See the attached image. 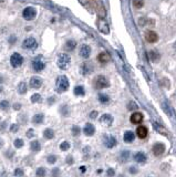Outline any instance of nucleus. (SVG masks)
<instances>
[{"instance_id": "cd10ccee", "label": "nucleus", "mask_w": 176, "mask_h": 177, "mask_svg": "<svg viewBox=\"0 0 176 177\" xmlns=\"http://www.w3.org/2000/svg\"><path fill=\"white\" fill-rule=\"evenodd\" d=\"M84 93H85V91H84V88L82 85H78L74 88V94L78 96H82V95H84Z\"/></svg>"}, {"instance_id": "c03bdc74", "label": "nucleus", "mask_w": 176, "mask_h": 177, "mask_svg": "<svg viewBox=\"0 0 176 177\" xmlns=\"http://www.w3.org/2000/svg\"><path fill=\"white\" fill-rule=\"evenodd\" d=\"M52 175H53V176H58V175H59V168H54L53 171H52Z\"/></svg>"}, {"instance_id": "864d4df0", "label": "nucleus", "mask_w": 176, "mask_h": 177, "mask_svg": "<svg viewBox=\"0 0 176 177\" xmlns=\"http://www.w3.org/2000/svg\"><path fill=\"white\" fill-rule=\"evenodd\" d=\"M1 91H2V86H0V92H1Z\"/></svg>"}, {"instance_id": "ddd939ff", "label": "nucleus", "mask_w": 176, "mask_h": 177, "mask_svg": "<svg viewBox=\"0 0 176 177\" xmlns=\"http://www.w3.org/2000/svg\"><path fill=\"white\" fill-rule=\"evenodd\" d=\"M143 118H144L143 114L140 113V112H135V113H133L132 115H131V122H132L133 124H140V123H142Z\"/></svg>"}, {"instance_id": "8fccbe9b", "label": "nucleus", "mask_w": 176, "mask_h": 177, "mask_svg": "<svg viewBox=\"0 0 176 177\" xmlns=\"http://www.w3.org/2000/svg\"><path fill=\"white\" fill-rule=\"evenodd\" d=\"M131 171H132V173H135V168H134V167H131Z\"/></svg>"}, {"instance_id": "473e14b6", "label": "nucleus", "mask_w": 176, "mask_h": 177, "mask_svg": "<svg viewBox=\"0 0 176 177\" xmlns=\"http://www.w3.org/2000/svg\"><path fill=\"white\" fill-rule=\"evenodd\" d=\"M45 173H47V171H45L44 167H39L38 169H37V171H36V174H37L38 177H44L45 176Z\"/></svg>"}, {"instance_id": "4c0bfd02", "label": "nucleus", "mask_w": 176, "mask_h": 177, "mask_svg": "<svg viewBox=\"0 0 176 177\" xmlns=\"http://www.w3.org/2000/svg\"><path fill=\"white\" fill-rule=\"evenodd\" d=\"M80 133H81V128H80L79 126H73V127H72V134H73L74 136H78Z\"/></svg>"}, {"instance_id": "39448f33", "label": "nucleus", "mask_w": 176, "mask_h": 177, "mask_svg": "<svg viewBox=\"0 0 176 177\" xmlns=\"http://www.w3.org/2000/svg\"><path fill=\"white\" fill-rule=\"evenodd\" d=\"M37 16V10L33 8V7H27L24 10L22 11V17L24 20H28V21H31L33 20Z\"/></svg>"}, {"instance_id": "7c9ffc66", "label": "nucleus", "mask_w": 176, "mask_h": 177, "mask_svg": "<svg viewBox=\"0 0 176 177\" xmlns=\"http://www.w3.org/2000/svg\"><path fill=\"white\" fill-rule=\"evenodd\" d=\"M99 101L101 103L105 104V103H108V102L110 101V98H109L106 94H99Z\"/></svg>"}, {"instance_id": "f3484780", "label": "nucleus", "mask_w": 176, "mask_h": 177, "mask_svg": "<svg viewBox=\"0 0 176 177\" xmlns=\"http://www.w3.org/2000/svg\"><path fill=\"white\" fill-rule=\"evenodd\" d=\"M104 144L108 148H112L116 145V139L113 136H106L104 139Z\"/></svg>"}, {"instance_id": "b1692460", "label": "nucleus", "mask_w": 176, "mask_h": 177, "mask_svg": "<svg viewBox=\"0 0 176 177\" xmlns=\"http://www.w3.org/2000/svg\"><path fill=\"white\" fill-rule=\"evenodd\" d=\"M149 58L153 62H157L161 59V54L156 50H152V51H149Z\"/></svg>"}, {"instance_id": "4be33fe9", "label": "nucleus", "mask_w": 176, "mask_h": 177, "mask_svg": "<svg viewBox=\"0 0 176 177\" xmlns=\"http://www.w3.org/2000/svg\"><path fill=\"white\" fill-rule=\"evenodd\" d=\"M134 160H135V162H138V163H144V162L146 160V156H145V154L142 153V152H138V153H136V154L134 155Z\"/></svg>"}, {"instance_id": "412c9836", "label": "nucleus", "mask_w": 176, "mask_h": 177, "mask_svg": "<svg viewBox=\"0 0 176 177\" xmlns=\"http://www.w3.org/2000/svg\"><path fill=\"white\" fill-rule=\"evenodd\" d=\"M44 120V115L43 114H41V113H38V114H36V115H33L32 117V123L33 124H41Z\"/></svg>"}, {"instance_id": "1a4fd4ad", "label": "nucleus", "mask_w": 176, "mask_h": 177, "mask_svg": "<svg viewBox=\"0 0 176 177\" xmlns=\"http://www.w3.org/2000/svg\"><path fill=\"white\" fill-rule=\"evenodd\" d=\"M165 152V145L162 143H156L153 146V154L155 156H160Z\"/></svg>"}, {"instance_id": "5701e85b", "label": "nucleus", "mask_w": 176, "mask_h": 177, "mask_svg": "<svg viewBox=\"0 0 176 177\" xmlns=\"http://www.w3.org/2000/svg\"><path fill=\"white\" fill-rule=\"evenodd\" d=\"M43 137L47 139H52L54 137V131L52 128H45L43 132Z\"/></svg>"}, {"instance_id": "9b49d317", "label": "nucleus", "mask_w": 176, "mask_h": 177, "mask_svg": "<svg viewBox=\"0 0 176 177\" xmlns=\"http://www.w3.org/2000/svg\"><path fill=\"white\" fill-rule=\"evenodd\" d=\"M42 85V79L39 77H32L30 79V86L32 88H39Z\"/></svg>"}, {"instance_id": "393cba45", "label": "nucleus", "mask_w": 176, "mask_h": 177, "mask_svg": "<svg viewBox=\"0 0 176 177\" xmlns=\"http://www.w3.org/2000/svg\"><path fill=\"white\" fill-rule=\"evenodd\" d=\"M91 71H92V66H90L89 63H83L82 66H81V73L83 75H87Z\"/></svg>"}, {"instance_id": "c756f323", "label": "nucleus", "mask_w": 176, "mask_h": 177, "mask_svg": "<svg viewBox=\"0 0 176 177\" xmlns=\"http://www.w3.org/2000/svg\"><path fill=\"white\" fill-rule=\"evenodd\" d=\"M9 106H10V104H9V102L7 101V100H2V101H0V109L2 111H7L8 109H9Z\"/></svg>"}, {"instance_id": "f257e3e1", "label": "nucleus", "mask_w": 176, "mask_h": 177, "mask_svg": "<svg viewBox=\"0 0 176 177\" xmlns=\"http://www.w3.org/2000/svg\"><path fill=\"white\" fill-rule=\"evenodd\" d=\"M71 63V58L70 55L66 54V53H60L58 56V61H57V64L60 68L61 70H68V68L70 66Z\"/></svg>"}, {"instance_id": "423d86ee", "label": "nucleus", "mask_w": 176, "mask_h": 177, "mask_svg": "<svg viewBox=\"0 0 176 177\" xmlns=\"http://www.w3.org/2000/svg\"><path fill=\"white\" fill-rule=\"evenodd\" d=\"M37 47H38V42H37V40L34 38H32V37L24 39V41L22 42V48H23V49L34 50Z\"/></svg>"}, {"instance_id": "7ed1b4c3", "label": "nucleus", "mask_w": 176, "mask_h": 177, "mask_svg": "<svg viewBox=\"0 0 176 177\" xmlns=\"http://www.w3.org/2000/svg\"><path fill=\"white\" fill-rule=\"evenodd\" d=\"M94 86L95 88H106L110 86V82L108 80V77H104V75H98V77L94 79Z\"/></svg>"}, {"instance_id": "dca6fc26", "label": "nucleus", "mask_w": 176, "mask_h": 177, "mask_svg": "<svg viewBox=\"0 0 176 177\" xmlns=\"http://www.w3.org/2000/svg\"><path fill=\"white\" fill-rule=\"evenodd\" d=\"M98 60H99L100 63H108V62L111 60L110 54H109L108 52L103 51V52H101V53L98 55Z\"/></svg>"}, {"instance_id": "f704fd0d", "label": "nucleus", "mask_w": 176, "mask_h": 177, "mask_svg": "<svg viewBox=\"0 0 176 177\" xmlns=\"http://www.w3.org/2000/svg\"><path fill=\"white\" fill-rule=\"evenodd\" d=\"M70 148V143L69 142H62L60 144V149L61 151H68Z\"/></svg>"}, {"instance_id": "a19ab883", "label": "nucleus", "mask_w": 176, "mask_h": 177, "mask_svg": "<svg viewBox=\"0 0 176 177\" xmlns=\"http://www.w3.org/2000/svg\"><path fill=\"white\" fill-rule=\"evenodd\" d=\"M27 137H29V138H31V137H33L34 136V131H33L32 128H30V130H28L27 131Z\"/></svg>"}, {"instance_id": "e433bc0d", "label": "nucleus", "mask_w": 176, "mask_h": 177, "mask_svg": "<svg viewBox=\"0 0 176 177\" xmlns=\"http://www.w3.org/2000/svg\"><path fill=\"white\" fill-rule=\"evenodd\" d=\"M47 160H48L49 164H54L55 162H57V156L55 155H49Z\"/></svg>"}, {"instance_id": "2f4dec72", "label": "nucleus", "mask_w": 176, "mask_h": 177, "mask_svg": "<svg viewBox=\"0 0 176 177\" xmlns=\"http://www.w3.org/2000/svg\"><path fill=\"white\" fill-rule=\"evenodd\" d=\"M23 144H24V142H23V139H22V138H17V139H15L13 145H15V147H16V148H21L22 146H23Z\"/></svg>"}, {"instance_id": "09e8293b", "label": "nucleus", "mask_w": 176, "mask_h": 177, "mask_svg": "<svg viewBox=\"0 0 176 177\" xmlns=\"http://www.w3.org/2000/svg\"><path fill=\"white\" fill-rule=\"evenodd\" d=\"M2 146H3V141H2L1 138H0V148H1Z\"/></svg>"}, {"instance_id": "de8ad7c7", "label": "nucleus", "mask_w": 176, "mask_h": 177, "mask_svg": "<svg viewBox=\"0 0 176 177\" xmlns=\"http://www.w3.org/2000/svg\"><path fill=\"white\" fill-rule=\"evenodd\" d=\"M66 163H68V164H72V163H73L71 156H68V157H66Z\"/></svg>"}, {"instance_id": "603ef678", "label": "nucleus", "mask_w": 176, "mask_h": 177, "mask_svg": "<svg viewBox=\"0 0 176 177\" xmlns=\"http://www.w3.org/2000/svg\"><path fill=\"white\" fill-rule=\"evenodd\" d=\"M173 48H174V50H176V42L174 43V45H173Z\"/></svg>"}, {"instance_id": "72a5a7b5", "label": "nucleus", "mask_w": 176, "mask_h": 177, "mask_svg": "<svg viewBox=\"0 0 176 177\" xmlns=\"http://www.w3.org/2000/svg\"><path fill=\"white\" fill-rule=\"evenodd\" d=\"M133 5H134L135 8L140 9V8H142L144 6V0H133Z\"/></svg>"}, {"instance_id": "a211bd4d", "label": "nucleus", "mask_w": 176, "mask_h": 177, "mask_svg": "<svg viewBox=\"0 0 176 177\" xmlns=\"http://www.w3.org/2000/svg\"><path fill=\"white\" fill-rule=\"evenodd\" d=\"M123 138H124V142H125V143H132L133 141H134V138H135V135H134V133L131 132V131H127V132H125Z\"/></svg>"}, {"instance_id": "a878e982", "label": "nucleus", "mask_w": 176, "mask_h": 177, "mask_svg": "<svg viewBox=\"0 0 176 177\" xmlns=\"http://www.w3.org/2000/svg\"><path fill=\"white\" fill-rule=\"evenodd\" d=\"M27 90H28L27 83L26 82L19 83V85H18V93L19 94H26L27 93Z\"/></svg>"}, {"instance_id": "20e7f679", "label": "nucleus", "mask_w": 176, "mask_h": 177, "mask_svg": "<svg viewBox=\"0 0 176 177\" xmlns=\"http://www.w3.org/2000/svg\"><path fill=\"white\" fill-rule=\"evenodd\" d=\"M44 68H45V62L43 61V58L42 55H39V56H36L32 61V69L34 71L40 72L42 71Z\"/></svg>"}, {"instance_id": "4468645a", "label": "nucleus", "mask_w": 176, "mask_h": 177, "mask_svg": "<svg viewBox=\"0 0 176 177\" xmlns=\"http://www.w3.org/2000/svg\"><path fill=\"white\" fill-rule=\"evenodd\" d=\"M147 134H149V131H147V128L143 125H140V126L136 128V135H138L140 138H145L147 136Z\"/></svg>"}, {"instance_id": "2eb2a0df", "label": "nucleus", "mask_w": 176, "mask_h": 177, "mask_svg": "<svg viewBox=\"0 0 176 177\" xmlns=\"http://www.w3.org/2000/svg\"><path fill=\"white\" fill-rule=\"evenodd\" d=\"M94 132H95V128H94L93 125H92L91 123H87L84 128H83V133H84L87 136H92L94 134Z\"/></svg>"}, {"instance_id": "6ab92c4d", "label": "nucleus", "mask_w": 176, "mask_h": 177, "mask_svg": "<svg viewBox=\"0 0 176 177\" xmlns=\"http://www.w3.org/2000/svg\"><path fill=\"white\" fill-rule=\"evenodd\" d=\"M99 30L101 32L104 33V34H108V33L110 32L109 26H108V23L104 21H99Z\"/></svg>"}, {"instance_id": "f03ea898", "label": "nucleus", "mask_w": 176, "mask_h": 177, "mask_svg": "<svg viewBox=\"0 0 176 177\" xmlns=\"http://www.w3.org/2000/svg\"><path fill=\"white\" fill-rule=\"evenodd\" d=\"M69 80L66 75H60V77L57 79V83H55V86H57V91L59 93H62V92H66V90L69 88Z\"/></svg>"}, {"instance_id": "58836bf2", "label": "nucleus", "mask_w": 176, "mask_h": 177, "mask_svg": "<svg viewBox=\"0 0 176 177\" xmlns=\"http://www.w3.org/2000/svg\"><path fill=\"white\" fill-rule=\"evenodd\" d=\"M15 176L22 177L23 176V171H22L21 168H16V169H15Z\"/></svg>"}, {"instance_id": "9d476101", "label": "nucleus", "mask_w": 176, "mask_h": 177, "mask_svg": "<svg viewBox=\"0 0 176 177\" xmlns=\"http://www.w3.org/2000/svg\"><path fill=\"white\" fill-rule=\"evenodd\" d=\"M100 122H101V124H103L105 126H111L113 123V116L110 114H103L100 118Z\"/></svg>"}, {"instance_id": "f8f14e48", "label": "nucleus", "mask_w": 176, "mask_h": 177, "mask_svg": "<svg viewBox=\"0 0 176 177\" xmlns=\"http://www.w3.org/2000/svg\"><path fill=\"white\" fill-rule=\"evenodd\" d=\"M80 55L82 56L83 59H88L89 56L91 55V48L89 47L88 44H83L80 49Z\"/></svg>"}, {"instance_id": "ea45409f", "label": "nucleus", "mask_w": 176, "mask_h": 177, "mask_svg": "<svg viewBox=\"0 0 176 177\" xmlns=\"http://www.w3.org/2000/svg\"><path fill=\"white\" fill-rule=\"evenodd\" d=\"M18 130H19V125H18V124H12L10 126V132L12 133H17Z\"/></svg>"}, {"instance_id": "3c124183", "label": "nucleus", "mask_w": 176, "mask_h": 177, "mask_svg": "<svg viewBox=\"0 0 176 177\" xmlns=\"http://www.w3.org/2000/svg\"><path fill=\"white\" fill-rule=\"evenodd\" d=\"M80 169H81V171H85V167H81Z\"/></svg>"}, {"instance_id": "37998d69", "label": "nucleus", "mask_w": 176, "mask_h": 177, "mask_svg": "<svg viewBox=\"0 0 176 177\" xmlns=\"http://www.w3.org/2000/svg\"><path fill=\"white\" fill-rule=\"evenodd\" d=\"M96 116H98V112H96V111H92V112L90 113V117H91L92 120H93V118H95Z\"/></svg>"}, {"instance_id": "a18cd8bd", "label": "nucleus", "mask_w": 176, "mask_h": 177, "mask_svg": "<svg viewBox=\"0 0 176 177\" xmlns=\"http://www.w3.org/2000/svg\"><path fill=\"white\" fill-rule=\"evenodd\" d=\"M13 109H15V110H20V109H21V104H19V103H16V104L13 105Z\"/></svg>"}, {"instance_id": "79ce46f5", "label": "nucleus", "mask_w": 176, "mask_h": 177, "mask_svg": "<svg viewBox=\"0 0 176 177\" xmlns=\"http://www.w3.org/2000/svg\"><path fill=\"white\" fill-rule=\"evenodd\" d=\"M136 107H138V106H136V104H135L134 102H131V103L129 104V106H127V109H129V110H135Z\"/></svg>"}, {"instance_id": "c85d7f7f", "label": "nucleus", "mask_w": 176, "mask_h": 177, "mask_svg": "<svg viewBox=\"0 0 176 177\" xmlns=\"http://www.w3.org/2000/svg\"><path fill=\"white\" fill-rule=\"evenodd\" d=\"M31 102L32 103H40L41 101H42V98H41V95L39 93H34L33 95H31Z\"/></svg>"}, {"instance_id": "c9c22d12", "label": "nucleus", "mask_w": 176, "mask_h": 177, "mask_svg": "<svg viewBox=\"0 0 176 177\" xmlns=\"http://www.w3.org/2000/svg\"><path fill=\"white\" fill-rule=\"evenodd\" d=\"M129 157H130V152H129V151H124V152L122 153V155H121L122 162H126Z\"/></svg>"}, {"instance_id": "0eeeda50", "label": "nucleus", "mask_w": 176, "mask_h": 177, "mask_svg": "<svg viewBox=\"0 0 176 177\" xmlns=\"http://www.w3.org/2000/svg\"><path fill=\"white\" fill-rule=\"evenodd\" d=\"M23 63V56L20 53H13L10 56V64L13 68H18Z\"/></svg>"}, {"instance_id": "6e6552de", "label": "nucleus", "mask_w": 176, "mask_h": 177, "mask_svg": "<svg viewBox=\"0 0 176 177\" xmlns=\"http://www.w3.org/2000/svg\"><path fill=\"white\" fill-rule=\"evenodd\" d=\"M157 39H159L157 33L152 31V30L146 31V33H145V40H146L147 42H149V43H155V42L157 41Z\"/></svg>"}, {"instance_id": "aec40b11", "label": "nucleus", "mask_w": 176, "mask_h": 177, "mask_svg": "<svg viewBox=\"0 0 176 177\" xmlns=\"http://www.w3.org/2000/svg\"><path fill=\"white\" fill-rule=\"evenodd\" d=\"M75 47H77V42H75L74 40H69V41H66V45H64V48H66V51H73V50L75 49Z\"/></svg>"}, {"instance_id": "49530a36", "label": "nucleus", "mask_w": 176, "mask_h": 177, "mask_svg": "<svg viewBox=\"0 0 176 177\" xmlns=\"http://www.w3.org/2000/svg\"><path fill=\"white\" fill-rule=\"evenodd\" d=\"M108 175H109V176H114V171H113V169H112V168H110V169H109V171H108Z\"/></svg>"}, {"instance_id": "bb28decb", "label": "nucleus", "mask_w": 176, "mask_h": 177, "mask_svg": "<svg viewBox=\"0 0 176 177\" xmlns=\"http://www.w3.org/2000/svg\"><path fill=\"white\" fill-rule=\"evenodd\" d=\"M30 147H31L33 152H39L41 149V144H40L39 141H32L31 144H30Z\"/></svg>"}]
</instances>
